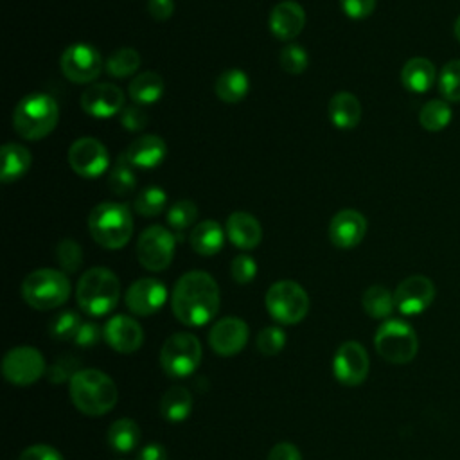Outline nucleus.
Instances as JSON below:
<instances>
[{
    "mask_svg": "<svg viewBox=\"0 0 460 460\" xmlns=\"http://www.w3.org/2000/svg\"><path fill=\"white\" fill-rule=\"evenodd\" d=\"M63 75L75 84L93 83L102 70V58L99 50L88 43L68 45L59 59Z\"/></svg>",
    "mask_w": 460,
    "mask_h": 460,
    "instance_id": "nucleus-13",
    "label": "nucleus"
},
{
    "mask_svg": "<svg viewBox=\"0 0 460 460\" xmlns=\"http://www.w3.org/2000/svg\"><path fill=\"white\" fill-rule=\"evenodd\" d=\"M140 66V54L133 47H122L106 59V72L111 77L124 79L133 75Z\"/></svg>",
    "mask_w": 460,
    "mask_h": 460,
    "instance_id": "nucleus-33",
    "label": "nucleus"
},
{
    "mask_svg": "<svg viewBox=\"0 0 460 460\" xmlns=\"http://www.w3.org/2000/svg\"><path fill=\"white\" fill-rule=\"evenodd\" d=\"M225 235H226V232L221 228V225L217 221L205 219L192 226L189 243L196 253L210 257V255H216L221 252V248L225 244Z\"/></svg>",
    "mask_w": 460,
    "mask_h": 460,
    "instance_id": "nucleus-24",
    "label": "nucleus"
},
{
    "mask_svg": "<svg viewBox=\"0 0 460 460\" xmlns=\"http://www.w3.org/2000/svg\"><path fill=\"white\" fill-rule=\"evenodd\" d=\"M453 32H455V38L460 41V16L456 18V22H455V27H453Z\"/></svg>",
    "mask_w": 460,
    "mask_h": 460,
    "instance_id": "nucleus-52",
    "label": "nucleus"
},
{
    "mask_svg": "<svg viewBox=\"0 0 460 460\" xmlns=\"http://www.w3.org/2000/svg\"><path fill=\"white\" fill-rule=\"evenodd\" d=\"M83 322L81 316L75 311H61L58 313L50 323H49V332L54 340L59 341H66V340H74L77 331L81 329Z\"/></svg>",
    "mask_w": 460,
    "mask_h": 460,
    "instance_id": "nucleus-39",
    "label": "nucleus"
},
{
    "mask_svg": "<svg viewBox=\"0 0 460 460\" xmlns=\"http://www.w3.org/2000/svg\"><path fill=\"white\" fill-rule=\"evenodd\" d=\"M137 460H167V449L160 442H149L142 446Z\"/></svg>",
    "mask_w": 460,
    "mask_h": 460,
    "instance_id": "nucleus-51",
    "label": "nucleus"
},
{
    "mask_svg": "<svg viewBox=\"0 0 460 460\" xmlns=\"http://www.w3.org/2000/svg\"><path fill=\"white\" fill-rule=\"evenodd\" d=\"M129 99L138 106L155 104L164 95V81L160 74L146 70L135 75L128 86Z\"/></svg>",
    "mask_w": 460,
    "mask_h": 460,
    "instance_id": "nucleus-29",
    "label": "nucleus"
},
{
    "mask_svg": "<svg viewBox=\"0 0 460 460\" xmlns=\"http://www.w3.org/2000/svg\"><path fill=\"white\" fill-rule=\"evenodd\" d=\"M133 169L135 167H131V164L122 155H119L115 165L110 169V174H108V187L113 194L128 196L135 190L137 176Z\"/></svg>",
    "mask_w": 460,
    "mask_h": 460,
    "instance_id": "nucleus-35",
    "label": "nucleus"
},
{
    "mask_svg": "<svg viewBox=\"0 0 460 460\" xmlns=\"http://www.w3.org/2000/svg\"><path fill=\"white\" fill-rule=\"evenodd\" d=\"M56 261H58L61 271H65L66 275L75 273L83 264V250H81L79 243L74 239H68V237L61 239L56 246Z\"/></svg>",
    "mask_w": 460,
    "mask_h": 460,
    "instance_id": "nucleus-40",
    "label": "nucleus"
},
{
    "mask_svg": "<svg viewBox=\"0 0 460 460\" xmlns=\"http://www.w3.org/2000/svg\"><path fill=\"white\" fill-rule=\"evenodd\" d=\"M196 217H198V207L190 199H180V201L172 203L167 210V223L178 234L190 228L194 225Z\"/></svg>",
    "mask_w": 460,
    "mask_h": 460,
    "instance_id": "nucleus-38",
    "label": "nucleus"
},
{
    "mask_svg": "<svg viewBox=\"0 0 460 460\" xmlns=\"http://www.w3.org/2000/svg\"><path fill=\"white\" fill-rule=\"evenodd\" d=\"M72 404L88 417H99L113 410L119 399L115 381L97 368H81L68 383Z\"/></svg>",
    "mask_w": 460,
    "mask_h": 460,
    "instance_id": "nucleus-2",
    "label": "nucleus"
},
{
    "mask_svg": "<svg viewBox=\"0 0 460 460\" xmlns=\"http://www.w3.org/2000/svg\"><path fill=\"white\" fill-rule=\"evenodd\" d=\"M437 79L435 65L426 58H411L401 70V83L408 92L424 93Z\"/></svg>",
    "mask_w": 460,
    "mask_h": 460,
    "instance_id": "nucleus-25",
    "label": "nucleus"
},
{
    "mask_svg": "<svg viewBox=\"0 0 460 460\" xmlns=\"http://www.w3.org/2000/svg\"><path fill=\"white\" fill-rule=\"evenodd\" d=\"M329 119L340 129H352L361 120V102L350 92H338L329 101Z\"/></svg>",
    "mask_w": 460,
    "mask_h": 460,
    "instance_id": "nucleus-26",
    "label": "nucleus"
},
{
    "mask_svg": "<svg viewBox=\"0 0 460 460\" xmlns=\"http://www.w3.org/2000/svg\"><path fill=\"white\" fill-rule=\"evenodd\" d=\"M140 442V428L133 419H119L108 428V444L113 451H133Z\"/></svg>",
    "mask_w": 460,
    "mask_h": 460,
    "instance_id": "nucleus-31",
    "label": "nucleus"
},
{
    "mask_svg": "<svg viewBox=\"0 0 460 460\" xmlns=\"http://www.w3.org/2000/svg\"><path fill=\"white\" fill-rule=\"evenodd\" d=\"M268 25L275 38L284 41L293 40L305 25V11L295 0H282L270 11Z\"/></svg>",
    "mask_w": 460,
    "mask_h": 460,
    "instance_id": "nucleus-21",
    "label": "nucleus"
},
{
    "mask_svg": "<svg viewBox=\"0 0 460 460\" xmlns=\"http://www.w3.org/2000/svg\"><path fill=\"white\" fill-rule=\"evenodd\" d=\"M104 341L110 349L120 354H131L138 350L144 343V331L140 323L128 314L111 316L102 327Z\"/></svg>",
    "mask_w": 460,
    "mask_h": 460,
    "instance_id": "nucleus-19",
    "label": "nucleus"
},
{
    "mask_svg": "<svg viewBox=\"0 0 460 460\" xmlns=\"http://www.w3.org/2000/svg\"><path fill=\"white\" fill-rule=\"evenodd\" d=\"M59 108L54 97L43 92H31L20 99L13 111V128L25 140H41L58 124Z\"/></svg>",
    "mask_w": 460,
    "mask_h": 460,
    "instance_id": "nucleus-5",
    "label": "nucleus"
},
{
    "mask_svg": "<svg viewBox=\"0 0 460 460\" xmlns=\"http://www.w3.org/2000/svg\"><path fill=\"white\" fill-rule=\"evenodd\" d=\"M167 300V288L164 282L153 277L135 280L126 295V307L137 316H151L162 309Z\"/></svg>",
    "mask_w": 460,
    "mask_h": 460,
    "instance_id": "nucleus-16",
    "label": "nucleus"
},
{
    "mask_svg": "<svg viewBox=\"0 0 460 460\" xmlns=\"http://www.w3.org/2000/svg\"><path fill=\"white\" fill-rule=\"evenodd\" d=\"M192 411V395L181 386H171L160 399V413L167 422H181Z\"/></svg>",
    "mask_w": 460,
    "mask_h": 460,
    "instance_id": "nucleus-30",
    "label": "nucleus"
},
{
    "mask_svg": "<svg viewBox=\"0 0 460 460\" xmlns=\"http://www.w3.org/2000/svg\"><path fill=\"white\" fill-rule=\"evenodd\" d=\"M2 155V169H0V178L4 183H11L20 180L31 167L32 156L27 147L16 142L4 144L0 149Z\"/></svg>",
    "mask_w": 460,
    "mask_h": 460,
    "instance_id": "nucleus-28",
    "label": "nucleus"
},
{
    "mask_svg": "<svg viewBox=\"0 0 460 460\" xmlns=\"http://www.w3.org/2000/svg\"><path fill=\"white\" fill-rule=\"evenodd\" d=\"M268 460H302V455L295 444L279 442L270 449Z\"/></svg>",
    "mask_w": 460,
    "mask_h": 460,
    "instance_id": "nucleus-50",
    "label": "nucleus"
},
{
    "mask_svg": "<svg viewBox=\"0 0 460 460\" xmlns=\"http://www.w3.org/2000/svg\"><path fill=\"white\" fill-rule=\"evenodd\" d=\"M119 277L104 266H93L86 270L75 286L77 305L90 316H104L111 313L119 302Z\"/></svg>",
    "mask_w": 460,
    "mask_h": 460,
    "instance_id": "nucleus-4",
    "label": "nucleus"
},
{
    "mask_svg": "<svg viewBox=\"0 0 460 460\" xmlns=\"http://www.w3.org/2000/svg\"><path fill=\"white\" fill-rule=\"evenodd\" d=\"M435 298V286L424 275H410L401 280L394 291L395 309L401 314L413 316L426 311Z\"/></svg>",
    "mask_w": 460,
    "mask_h": 460,
    "instance_id": "nucleus-15",
    "label": "nucleus"
},
{
    "mask_svg": "<svg viewBox=\"0 0 460 460\" xmlns=\"http://www.w3.org/2000/svg\"><path fill=\"white\" fill-rule=\"evenodd\" d=\"M167 155V146L158 135H142L137 137L122 153V156L135 169H155L158 167Z\"/></svg>",
    "mask_w": 460,
    "mask_h": 460,
    "instance_id": "nucleus-22",
    "label": "nucleus"
},
{
    "mask_svg": "<svg viewBox=\"0 0 460 460\" xmlns=\"http://www.w3.org/2000/svg\"><path fill=\"white\" fill-rule=\"evenodd\" d=\"M286 345V332L282 327L268 325L257 334V350L264 356L279 354Z\"/></svg>",
    "mask_w": 460,
    "mask_h": 460,
    "instance_id": "nucleus-43",
    "label": "nucleus"
},
{
    "mask_svg": "<svg viewBox=\"0 0 460 460\" xmlns=\"http://www.w3.org/2000/svg\"><path fill=\"white\" fill-rule=\"evenodd\" d=\"M101 338H104L102 334V329L93 323V322H86L81 325V329L77 331L74 341L79 345V347H93Z\"/></svg>",
    "mask_w": 460,
    "mask_h": 460,
    "instance_id": "nucleus-48",
    "label": "nucleus"
},
{
    "mask_svg": "<svg viewBox=\"0 0 460 460\" xmlns=\"http://www.w3.org/2000/svg\"><path fill=\"white\" fill-rule=\"evenodd\" d=\"M438 92L444 101L460 102V59H451L440 68Z\"/></svg>",
    "mask_w": 460,
    "mask_h": 460,
    "instance_id": "nucleus-37",
    "label": "nucleus"
},
{
    "mask_svg": "<svg viewBox=\"0 0 460 460\" xmlns=\"http://www.w3.org/2000/svg\"><path fill=\"white\" fill-rule=\"evenodd\" d=\"M147 13L156 22H165L174 13V2L172 0H147Z\"/></svg>",
    "mask_w": 460,
    "mask_h": 460,
    "instance_id": "nucleus-49",
    "label": "nucleus"
},
{
    "mask_svg": "<svg viewBox=\"0 0 460 460\" xmlns=\"http://www.w3.org/2000/svg\"><path fill=\"white\" fill-rule=\"evenodd\" d=\"M329 241L341 250L358 246L367 234V219L354 208H343L336 212L329 223Z\"/></svg>",
    "mask_w": 460,
    "mask_h": 460,
    "instance_id": "nucleus-20",
    "label": "nucleus"
},
{
    "mask_svg": "<svg viewBox=\"0 0 460 460\" xmlns=\"http://www.w3.org/2000/svg\"><path fill=\"white\" fill-rule=\"evenodd\" d=\"M176 239L162 225L147 226L137 241V259L147 271H164L174 259Z\"/></svg>",
    "mask_w": 460,
    "mask_h": 460,
    "instance_id": "nucleus-10",
    "label": "nucleus"
},
{
    "mask_svg": "<svg viewBox=\"0 0 460 460\" xmlns=\"http://www.w3.org/2000/svg\"><path fill=\"white\" fill-rule=\"evenodd\" d=\"M250 90L248 74L239 68H228L221 72L214 83V92L219 101L226 104L241 102Z\"/></svg>",
    "mask_w": 460,
    "mask_h": 460,
    "instance_id": "nucleus-27",
    "label": "nucleus"
},
{
    "mask_svg": "<svg viewBox=\"0 0 460 460\" xmlns=\"http://www.w3.org/2000/svg\"><path fill=\"white\" fill-rule=\"evenodd\" d=\"M81 108L95 119H108L124 110V92L113 83H93L81 95Z\"/></svg>",
    "mask_w": 460,
    "mask_h": 460,
    "instance_id": "nucleus-17",
    "label": "nucleus"
},
{
    "mask_svg": "<svg viewBox=\"0 0 460 460\" xmlns=\"http://www.w3.org/2000/svg\"><path fill=\"white\" fill-rule=\"evenodd\" d=\"M70 169L86 180L99 178L110 167V153L106 146L93 137H81L72 142L66 155Z\"/></svg>",
    "mask_w": 460,
    "mask_h": 460,
    "instance_id": "nucleus-12",
    "label": "nucleus"
},
{
    "mask_svg": "<svg viewBox=\"0 0 460 460\" xmlns=\"http://www.w3.org/2000/svg\"><path fill=\"white\" fill-rule=\"evenodd\" d=\"M230 275L237 284H250L257 275V262L248 253H239L230 264Z\"/></svg>",
    "mask_w": 460,
    "mask_h": 460,
    "instance_id": "nucleus-44",
    "label": "nucleus"
},
{
    "mask_svg": "<svg viewBox=\"0 0 460 460\" xmlns=\"http://www.w3.org/2000/svg\"><path fill=\"white\" fill-rule=\"evenodd\" d=\"M453 117V111L444 99L428 101L419 111V122L428 131H442Z\"/></svg>",
    "mask_w": 460,
    "mask_h": 460,
    "instance_id": "nucleus-34",
    "label": "nucleus"
},
{
    "mask_svg": "<svg viewBox=\"0 0 460 460\" xmlns=\"http://www.w3.org/2000/svg\"><path fill=\"white\" fill-rule=\"evenodd\" d=\"M165 205H167V194L162 187H156V185H151L140 190L133 203L137 214L144 217L158 216L165 208Z\"/></svg>",
    "mask_w": 460,
    "mask_h": 460,
    "instance_id": "nucleus-36",
    "label": "nucleus"
},
{
    "mask_svg": "<svg viewBox=\"0 0 460 460\" xmlns=\"http://www.w3.org/2000/svg\"><path fill=\"white\" fill-rule=\"evenodd\" d=\"M79 359L75 356H70V354H65V356H59L49 368H47V379L54 385H61L65 381L70 383V379L79 372Z\"/></svg>",
    "mask_w": 460,
    "mask_h": 460,
    "instance_id": "nucleus-42",
    "label": "nucleus"
},
{
    "mask_svg": "<svg viewBox=\"0 0 460 460\" xmlns=\"http://www.w3.org/2000/svg\"><path fill=\"white\" fill-rule=\"evenodd\" d=\"M171 307L183 325L201 327L219 311V286L207 271H187L174 284Z\"/></svg>",
    "mask_w": 460,
    "mask_h": 460,
    "instance_id": "nucleus-1",
    "label": "nucleus"
},
{
    "mask_svg": "<svg viewBox=\"0 0 460 460\" xmlns=\"http://www.w3.org/2000/svg\"><path fill=\"white\" fill-rule=\"evenodd\" d=\"M92 239L106 250L124 248L133 235V216L126 203L102 201L88 214Z\"/></svg>",
    "mask_w": 460,
    "mask_h": 460,
    "instance_id": "nucleus-3",
    "label": "nucleus"
},
{
    "mask_svg": "<svg viewBox=\"0 0 460 460\" xmlns=\"http://www.w3.org/2000/svg\"><path fill=\"white\" fill-rule=\"evenodd\" d=\"M370 368L368 352L359 341H343L332 358V374L345 386L361 385Z\"/></svg>",
    "mask_w": 460,
    "mask_h": 460,
    "instance_id": "nucleus-14",
    "label": "nucleus"
},
{
    "mask_svg": "<svg viewBox=\"0 0 460 460\" xmlns=\"http://www.w3.org/2000/svg\"><path fill=\"white\" fill-rule=\"evenodd\" d=\"M264 304L270 316L282 325H295L302 322L309 311V296L295 280L273 282L266 291Z\"/></svg>",
    "mask_w": 460,
    "mask_h": 460,
    "instance_id": "nucleus-7",
    "label": "nucleus"
},
{
    "mask_svg": "<svg viewBox=\"0 0 460 460\" xmlns=\"http://www.w3.org/2000/svg\"><path fill=\"white\" fill-rule=\"evenodd\" d=\"M248 341V323L237 316L217 320L208 332V345L219 356H234Z\"/></svg>",
    "mask_w": 460,
    "mask_h": 460,
    "instance_id": "nucleus-18",
    "label": "nucleus"
},
{
    "mask_svg": "<svg viewBox=\"0 0 460 460\" xmlns=\"http://www.w3.org/2000/svg\"><path fill=\"white\" fill-rule=\"evenodd\" d=\"M361 304H363L365 313L372 318H377V320L388 318L392 314V311L395 309L394 293H390L381 284H374V286L367 288L363 296H361Z\"/></svg>",
    "mask_w": 460,
    "mask_h": 460,
    "instance_id": "nucleus-32",
    "label": "nucleus"
},
{
    "mask_svg": "<svg viewBox=\"0 0 460 460\" xmlns=\"http://www.w3.org/2000/svg\"><path fill=\"white\" fill-rule=\"evenodd\" d=\"M225 232L230 243L239 250H253L262 239L261 223L244 210H235L228 216Z\"/></svg>",
    "mask_w": 460,
    "mask_h": 460,
    "instance_id": "nucleus-23",
    "label": "nucleus"
},
{
    "mask_svg": "<svg viewBox=\"0 0 460 460\" xmlns=\"http://www.w3.org/2000/svg\"><path fill=\"white\" fill-rule=\"evenodd\" d=\"M374 345L377 354L385 361L395 365L410 363L419 350V340L415 331L402 320L383 322L376 331Z\"/></svg>",
    "mask_w": 460,
    "mask_h": 460,
    "instance_id": "nucleus-8",
    "label": "nucleus"
},
{
    "mask_svg": "<svg viewBox=\"0 0 460 460\" xmlns=\"http://www.w3.org/2000/svg\"><path fill=\"white\" fill-rule=\"evenodd\" d=\"M279 63H280L284 72H288L291 75H298V74H302L307 68L309 54H307V50L302 45L289 43V45H286L280 50Z\"/></svg>",
    "mask_w": 460,
    "mask_h": 460,
    "instance_id": "nucleus-41",
    "label": "nucleus"
},
{
    "mask_svg": "<svg viewBox=\"0 0 460 460\" xmlns=\"http://www.w3.org/2000/svg\"><path fill=\"white\" fill-rule=\"evenodd\" d=\"M22 296L31 307L38 311L56 309L68 300L70 280L61 270L40 268L23 279Z\"/></svg>",
    "mask_w": 460,
    "mask_h": 460,
    "instance_id": "nucleus-6",
    "label": "nucleus"
},
{
    "mask_svg": "<svg viewBox=\"0 0 460 460\" xmlns=\"http://www.w3.org/2000/svg\"><path fill=\"white\" fill-rule=\"evenodd\" d=\"M2 374L14 386H29L47 374L45 358L31 345L13 347L2 359Z\"/></svg>",
    "mask_w": 460,
    "mask_h": 460,
    "instance_id": "nucleus-11",
    "label": "nucleus"
},
{
    "mask_svg": "<svg viewBox=\"0 0 460 460\" xmlns=\"http://www.w3.org/2000/svg\"><path fill=\"white\" fill-rule=\"evenodd\" d=\"M147 122H149V115L144 110V106H138L133 102L129 106H124V110L120 111V124L128 131H140L147 126Z\"/></svg>",
    "mask_w": 460,
    "mask_h": 460,
    "instance_id": "nucleus-45",
    "label": "nucleus"
},
{
    "mask_svg": "<svg viewBox=\"0 0 460 460\" xmlns=\"http://www.w3.org/2000/svg\"><path fill=\"white\" fill-rule=\"evenodd\" d=\"M340 7L350 20H363L374 13L376 0H340Z\"/></svg>",
    "mask_w": 460,
    "mask_h": 460,
    "instance_id": "nucleus-46",
    "label": "nucleus"
},
{
    "mask_svg": "<svg viewBox=\"0 0 460 460\" xmlns=\"http://www.w3.org/2000/svg\"><path fill=\"white\" fill-rule=\"evenodd\" d=\"M201 343L190 332H174L160 350V365L171 377H187L201 363Z\"/></svg>",
    "mask_w": 460,
    "mask_h": 460,
    "instance_id": "nucleus-9",
    "label": "nucleus"
},
{
    "mask_svg": "<svg viewBox=\"0 0 460 460\" xmlns=\"http://www.w3.org/2000/svg\"><path fill=\"white\" fill-rule=\"evenodd\" d=\"M18 460H63V456L49 444H32L22 451Z\"/></svg>",
    "mask_w": 460,
    "mask_h": 460,
    "instance_id": "nucleus-47",
    "label": "nucleus"
}]
</instances>
